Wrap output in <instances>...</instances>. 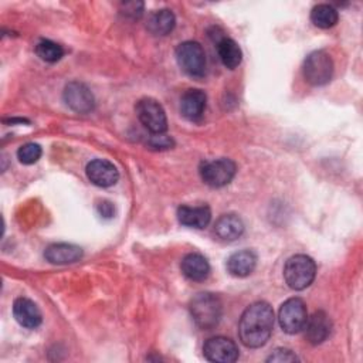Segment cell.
I'll return each mask as SVG.
<instances>
[{
    "instance_id": "cell-1",
    "label": "cell",
    "mask_w": 363,
    "mask_h": 363,
    "mask_svg": "<svg viewBox=\"0 0 363 363\" xmlns=\"http://www.w3.org/2000/svg\"><path fill=\"white\" fill-rule=\"evenodd\" d=\"M274 328V311L269 303L258 301L251 303L238 322V336L247 347H261L267 343Z\"/></svg>"
},
{
    "instance_id": "cell-2",
    "label": "cell",
    "mask_w": 363,
    "mask_h": 363,
    "mask_svg": "<svg viewBox=\"0 0 363 363\" xmlns=\"http://www.w3.org/2000/svg\"><path fill=\"white\" fill-rule=\"evenodd\" d=\"M189 309L196 325L204 330L216 328L223 315L221 299L211 292H200L194 295Z\"/></svg>"
},
{
    "instance_id": "cell-3",
    "label": "cell",
    "mask_w": 363,
    "mask_h": 363,
    "mask_svg": "<svg viewBox=\"0 0 363 363\" xmlns=\"http://www.w3.org/2000/svg\"><path fill=\"white\" fill-rule=\"evenodd\" d=\"M316 275V265L315 261L305 255L296 254L288 258L284 267V279L291 289L302 291L308 288Z\"/></svg>"
},
{
    "instance_id": "cell-4",
    "label": "cell",
    "mask_w": 363,
    "mask_h": 363,
    "mask_svg": "<svg viewBox=\"0 0 363 363\" xmlns=\"http://www.w3.org/2000/svg\"><path fill=\"white\" fill-rule=\"evenodd\" d=\"M302 72L305 81L313 86L328 84L333 75L332 57L323 50L312 51L303 61Z\"/></svg>"
},
{
    "instance_id": "cell-5",
    "label": "cell",
    "mask_w": 363,
    "mask_h": 363,
    "mask_svg": "<svg viewBox=\"0 0 363 363\" xmlns=\"http://www.w3.org/2000/svg\"><path fill=\"white\" fill-rule=\"evenodd\" d=\"M179 67L190 77L200 78L206 72V54L197 41H184L176 48Z\"/></svg>"
},
{
    "instance_id": "cell-6",
    "label": "cell",
    "mask_w": 363,
    "mask_h": 363,
    "mask_svg": "<svg viewBox=\"0 0 363 363\" xmlns=\"http://www.w3.org/2000/svg\"><path fill=\"white\" fill-rule=\"evenodd\" d=\"M237 166L231 159L220 157L206 160L200 164V177L210 187H223L228 184L235 176Z\"/></svg>"
},
{
    "instance_id": "cell-7",
    "label": "cell",
    "mask_w": 363,
    "mask_h": 363,
    "mask_svg": "<svg viewBox=\"0 0 363 363\" xmlns=\"http://www.w3.org/2000/svg\"><path fill=\"white\" fill-rule=\"evenodd\" d=\"M136 115L142 125L153 135L164 133L167 129V118L163 106L153 98H142L136 104Z\"/></svg>"
},
{
    "instance_id": "cell-8",
    "label": "cell",
    "mask_w": 363,
    "mask_h": 363,
    "mask_svg": "<svg viewBox=\"0 0 363 363\" xmlns=\"http://www.w3.org/2000/svg\"><path fill=\"white\" fill-rule=\"evenodd\" d=\"M278 320L284 332L289 335L301 332L305 328V323L308 320L305 302L301 298L286 299L279 308Z\"/></svg>"
},
{
    "instance_id": "cell-9",
    "label": "cell",
    "mask_w": 363,
    "mask_h": 363,
    "mask_svg": "<svg viewBox=\"0 0 363 363\" xmlns=\"http://www.w3.org/2000/svg\"><path fill=\"white\" fill-rule=\"evenodd\" d=\"M203 354L210 362L233 363L238 359V347L230 337L214 336L204 343Z\"/></svg>"
},
{
    "instance_id": "cell-10",
    "label": "cell",
    "mask_w": 363,
    "mask_h": 363,
    "mask_svg": "<svg viewBox=\"0 0 363 363\" xmlns=\"http://www.w3.org/2000/svg\"><path fill=\"white\" fill-rule=\"evenodd\" d=\"M62 96L65 104L78 113H88L95 106V98L91 89L85 84L78 81L67 84Z\"/></svg>"
},
{
    "instance_id": "cell-11",
    "label": "cell",
    "mask_w": 363,
    "mask_h": 363,
    "mask_svg": "<svg viewBox=\"0 0 363 363\" xmlns=\"http://www.w3.org/2000/svg\"><path fill=\"white\" fill-rule=\"evenodd\" d=\"M86 177L98 187L113 186L119 179V172L113 163L106 159H94L86 164Z\"/></svg>"
},
{
    "instance_id": "cell-12",
    "label": "cell",
    "mask_w": 363,
    "mask_h": 363,
    "mask_svg": "<svg viewBox=\"0 0 363 363\" xmlns=\"http://www.w3.org/2000/svg\"><path fill=\"white\" fill-rule=\"evenodd\" d=\"M305 336L311 345H320L325 342L332 330V322L323 311H316L305 323Z\"/></svg>"
},
{
    "instance_id": "cell-13",
    "label": "cell",
    "mask_w": 363,
    "mask_h": 363,
    "mask_svg": "<svg viewBox=\"0 0 363 363\" xmlns=\"http://www.w3.org/2000/svg\"><path fill=\"white\" fill-rule=\"evenodd\" d=\"M13 315L16 320L27 329H35L41 325L43 316L38 306L28 298H17L13 303Z\"/></svg>"
},
{
    "instance_id": "cell-14",
    "label": "cell",
    "mask_w": 363,
    "mask_h": 363,
    "mask_svg": "<svg viewBox=\"0 0 363 363\" xmlns=\"http://www.w3.org/2000/svg\"><path fill=\"white\" fill-rule=\"evenodd\" d=\"M206 104L207 96L201 89H187L180 99V112L186 119L197 122L204 113Z\"/></svg>"
},
{
    "instance_id": "cell-15",
    "label": "cell",
    "mask_w": 363,
    "mask_h": 363,
    "mask_svg": "<svg viewBox=\"0 0 363 363\" xmlns=\"http://www.w3.org/2000/svg\"><path fill=\"white\" fill-rule=\"evenodd\" d=\"M82 254L84 252H82L81 247H78L75 244H68V242L51 244L44 251L45 259L55 265H65V264L77 262L81 259Z\"/></svg>"
},
{
    "instance_id": "cell-16",
    "label": "cell",
    "mask_w": 363,
    "mask_h": 363,
    "mask_svg": "<svg viewBox=\"0 0 363 363\" xmlns=\"http://www.w3.org/2000/svg\"><path fill=\"white\" fill-rule=\"evenodd\" d=\"M214 233L218 240L231 242L240 238L244 233V223L237 214H223L214 224Z\"/></svg>"
},
{
    "instance_id": "cell-17",
    "label": "cell",
    "mask_w": 363,
    "mask_h": 363,
    "mask_svg": "<svg viewBox=\"0 0 363 363\" xmlns=\"http://www.w3.org/2000/svg\"><path fill=\"white\" fill-rule=\"evenodd\" d=\"M257 265V255L251 250H241L231 254L227 259V271L237 278L248 277Z\"/></svg>"
},
{
    "instance_id": "cell-18",
    "label": "cell",
    "mask_w": 363,
    "mask_h": 363,
    "mask_svg": "<svg viewBox=\"0 0 363 363\" xmlns=\"http://www.w3.org/2000/svg\"><path fill=\"white\" fill-rule=\"evenodd\" d=\"M183 275L190 281H204L210 274V264L207 258L199 252L187 254L180 264Z\"/></svg>"
},
{
    "instance_id": "cell-19",
    "label": "cell",
    "mask_w": 363,
    "mask_h": 363,
    "mask_svg": "<svg viewBox=\"0 0 363 363\" xmlns=\"http://www.w3.org/2000/svg\"><path fill=\"white\" fill-rule=\"evenodd\" d=\"M177 218L183 225L193 228H204L208 225L211 220V210L208 206H180L177 210Z\"/></svg>"
},
{
    "instance_id": "cell-20",
    "label": "cell",
    "mask_w": 363,
    "mask_h": 363,
    "mask_svg": "<svg viewBox=\"0 0 363 363\" xmlns=\"http://www.w3.org/2000/svg\"><path fill=\"white\" fill-rule=\"evenodd\" d=\"M176 26V17L169 9H162L152 13L147 18V30L153 35H167Z\"/></svg>"
},
{
    "instance_id": "cell-21",
    "label": "cell",
    "mask_w": 363,
    "mask_h": 363,
    "mask_svg": "<svg viewBox=\"0 0 363 363\" xmlns=\"http://www.w3.org/2000/svg\"><path fill=\"white\" fill-rule=\"evenodd\" d=\"M217 52H218V57H220L223 65L230 69H234L241 64V60H242L241 48L231 38H227V37L221 38L217 43Z\"/></svg>"
},
{
    "instance_id": "cell-22",
    "label": "cell",
    "mask_w": 363,
    "mask_h": 363,
    "mask_svg": "<svg viewBox=\"0 0 363 363\" xmlns=\"http://www.w3.org/2000/svg\"><path fill=\"white\" fill-rule=\"evenodd\" d=\"M339 20L337 10L330 4H316L311 11V21L319 28H330Z\"/></svg>"
},
{
    "instance_id": "cell-23",
    "label": "cell",
    "mask_w": 363,
    "mask_h": 363,
    "mask_svg": "<svg viewBox=\"0 0 363 363\" xmlns=\"http://www.w3.org/2000/svg\"><path fill=\"white\" fill-rule=\"evenodd\" d=\"M35 54L45 62H57L64 55V50L51 40H41L35 45Z\"/></svg>"
},
{
    "instance_id": "cell-24",
    "label": "cell",
    "mask_w": 363,
    "mask_h": 363,
    "mask_svg": "<svg viewBox=\"0 0 363 363\" xmlns=\"http://www.w3.org/2000/svg\"><path fill=\"white\" fill-rule=\"evenodd\" d=\"M41 153H43L41 146L37 145V143L30 142V143H26V145L18 147L17 159L23 164H33V163H35L41 157Z\"/></svg>"
},
{
    "instance_id": "cell-25",
    "label": "cell",
    "mask_w": 363,
    "mask_h": 363,
    "mask_svg": "<svg viewBox=\"0 0 363 363\" xmlns=\"http://www.w3.org/2000/svg\"><path fill=\"white\" fill-rule=\"evenodd\" d=\"M299 357L289 349L278 347L275 349L268 357L267 362H275V363H288V362H298Z\"/></svg>"
},
{
    "instance_id": "cell-26",
    "label": "cell",
    "mask_w": 363,
    "mask_h": 363,
    "mask_svg": "<svg viewBox=\"0 0 363 363\" xmlns=\"http://www.w3.org/2000/svg\"><path fill=\"white\" fill-rule=\"evenodd\" d=\"M143 11V3H138V1H130V3H125L123 4V13L128 17L132 18H139L142 16Z\"/></svg>"
},
{
    "instance_id": "cell-27",
    "label": "cell",
    "mask_w": 363,
    "mask_h": 363,
    "mask_svg": "<svg viewBox=\"0 0 363 363\" xmlns=\"http://www.w3.org/2000/svg\"><path fill=\"white\" fill-rule=\"evenodd\" d=\"M149 145L155 149H169L173 146V140L170 138L164 136L163 133H160V135H153Z\"/></svg>"
},
{
    "instance_id": "cell-28",
    "label": "cell",
    "mask_w": 363,
    "mask_h": 363,
    "mask_svg": "<svg viewBox=\"0 0 363 363\" xmlns=\"http://www.w3.org/2000/svg\"><path fill=\"white\" fill-rule=\"evenodd\" d=\"M96 210L98 213L102 216V217H106V218H111L115 213V208L112 206L111 201H106V200H102L98 206H96Z\"/></svg>"
}]
</instances>
